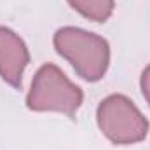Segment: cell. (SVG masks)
Listing matches in <instances>:
<instances>
[{
  "instance_id": "obj_1",
  "label": "cell",
  "mask_w": 150,
  "mask_h": 150,
  "mask_svg": "<svg viewBox=\"0 0 150 150\" xmlns=\"http://www.w3.org/2000/svg\"><path fill=\"white\" fill-rule=\"evenodd\" d=\"M52 44L56 52L65 58L77 75L87 82L101 80L110 65L108 40L77 26L56 30Z\"/></svg>"
},
{
  "instance_id": "obj_2",
  "label": "cell",
  "mask_w": 150,
  "mask_h": 150,
  "mask_svg": "<svg viewBox=\"0 0 150 150\" xmlns=\"http://www.w3.org/2000/svg\"><path fill=\"white\" fill-rule=\"evenodd\" d=\"M84 93L74 84L61 68L52 63L38 68L30 91L26 94V107L33 112H58L74 117L82 107Z\"/></svg>"
},
{
  "instance_id": "obj_3",
  "label": "cell",
  "mask_w": 150,
  "mask_h": 150,
  "mask_svg": "<svg viewBox=\"0 0 150 150\" xmlns=\"http://www.w3.org/2000/svg\"><path fill=\"white\" fill-rule=\"evenodd\" d=\"M96 122L103 136L113 145H134L147 138L149 120L124 94H110L98 105Z\"/></svg>"
},
{
  "instance_id": "obj_4",
  "label": "cell",
  "mask_w": 150,
  "mask_h": 150,
  "mask_svg": "<svg viewBox=\"0 0 150 150\" xmlns=\"http://www.w3.org/2000/svg\"><path fill=\"white\" fill-rule=\"evenodd\" d=\"M30 63V51L14 30L0 26V79L19 89L25 68Z\"/></svg>"
},
{
  "instance_id": "obj_5",
  "label": "cell",
  "mask_w": 150,
  "mask_h": 150,
  "mask_svg": "<svg viewBox=\"0 0 150 150\" xmlns=\"http://www.w3.org/2000/svg\"><path fill=\"white\" fill-rule=\"evenodd\" d=\"M70 7L89 21L105 23L115 9V0H67Z\"/></svg>"
},
{
  "instance_id": "obj_6",
  "label": "cell",
  "mask_w": 150,
  "mask_h": 150,
  "mask_svg": "<svg viewBox=\"0 0 150 150\" xmlns=\"http://www.w3.org/2000/svg\"><path fill=\"white\" fill-rule=\"evenodd\" d=\"M140 87H142L143 98L147 100V103L150 105V65H147L145 70L142 72V77H140Z\"/></svg>"
}]
</instances>
